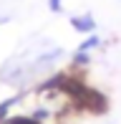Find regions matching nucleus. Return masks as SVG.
Returning a JSON list of instances; mask_svg holds the SVG:
<instances>
[{
    "instance_id": "7ed1b4c3",
    "label": "nucleus",
    "mask_w": 121,
    "mask_h": 124,
    "mask_svg": "<svg viewBox=\"0 0 121 124\" xmlns=\"http://www.w3.org/2000/svg\"><path fill=\"white\" fill-rule=\"evenodd\" d=\"M60 3H63V0H51V8L53 10H60Z\"/></svg>"
},
{
    "instance_id": "f03ea898",
    "label": "nucleus",
    "mask_w": 121,
    "mask_h": 124,
    "mask_svg": "<svg viewBox=\"0 0 121 124\" xmlns=\"http://www.w3.org/2000/svg\"><path fill=\"white\" fill-rule=\"evenodd\" d=\"M101 43H103V38H101V36H96V33H91V36L86 38V41L81 43L78 48H81V51H88V53H91V51H96L98 46H101Z\"/></svg>"
},
{
    "instance_id": "f257e3e1",
    "label": "nucleus",
    "mask_w": 121,
    "mask_h": 124,
    "mask_svg": "<svg viewBox=\"0 0 121 124\" xmlns=\"http://www.w3.org/2000/svg\"><path fill=\"white\" fill-rule=\"evenodd\" d=\"M71 25H73L78 33H86V36L96 33V18H93L91 13H83V15H76V18H71Z\"/></svg>"
}]
</instances>
